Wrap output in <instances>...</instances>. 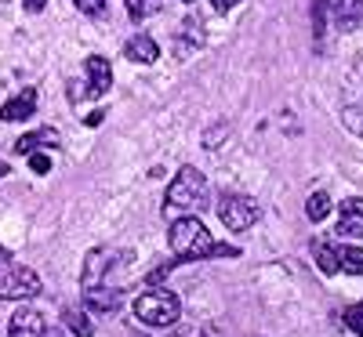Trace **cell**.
<instances>
[{
  "mask_svg": "<svg viewBox=\"0 0 363 337\" xmlns=\"http://www.w3.org/2000/svg\"><path fill=\"white\" fill-rule=\"evenodd\" d=\"M62 323H66V330H73V337H95V323H91L87 309H66Z\"/></svg>",
  "mask_w": 363,
  "mask_h": 337,
  "instance_id": "obj_15",
  "label": "cell"
},
{
  "mask_svg": "<svg viewBox=\"0 0 363 337\" xmlns=\"http://www.w3.org/2000/svg\"><path fill=\"white\" fill-rule=\"evenodd\" d=\"M207 207V178L196 171V167H182L174 174V181L167 185V196H164V218L174 222L182 214H193Z\"/></svg>",
  "mask_w": 363,
  "mask_h": 337,
  "instance_id": "obj_2",
  "label": "cell"
},
{
  "mask_svg": "<svg viewBox=\"0 0 363 337\" xmlns=\"http://www.w3.org/2000/svg\"><path fill=\"white\" fill-rule=\"evenodd\" d=\"M313 258H316V268H320L323 275L342 272V265H338V251L330 247L327 239H313Z\"/></svg>",
  "mask_w": 363,
  "mask_h": 337,
  "instance_id": "obj_14",
  "label": "cell"
},
{
  "mask_svg": "<svg viewBox=\"0 0 363 337\" xmlns=\"http://www.w3.org/2000/svg\"><path fill=\"white\" fill-rule=\"evenodd\" d=\"M33 113H37V87H22L15 98L0 105V120L4 124H18V120H29Z\"/></svg>",
  "mask_w": 363,
  "mask_h": 337,
  "instance_id": "obj_7",
  "label": "cell"
},
{
  "mask_svg": "<svg viewBox=\"0 0 363 337\" xmlns=\"http://www.w3.org/2000/svg\"><path fill=\"white\" fill-rule=\"evenodd\" d=\"M29 167H33V174H48L51 171V160H48V152H29Z\"/></svg>",
  "mask_w": 363,
  "mask_h": 337,
  "instance_id": "obj_21",
  "label": "cell"
},
{
  "mask_svg": "<svg viewBox=\"0 0 363 337\" xmlns=\"http://www.w3.org/2000/svg\"><path fill=\"white\" fill-rule=\"evenodd\" d=\"M338 236H345V239H363V210H359V200H345V203H342Z\"/></svg>",
  "mask_w": 363,
  "mask_h": 337,
  "instance_id": "obj_12",
  "label": "cell"
},
{
  "mask_svg": "<svg viewBox=\"0 0 363 337\" xmlns=\"http://www.w3.org/2000/svg\"><path fill=\"white\" fill-rule=\"evenodd\" d=\"M44 8V0H26V11H40Z\"/></svg>",
  "mask_w": 363,
  "mask_h": 337,
  "instance_id": "obj_26",
  "label": "cell"
},
{
  "mask_svg": "<svg viewBox=\"0 0 363 337\" xmlns=\"http://www.w3.org/2000/svg\"><path fill=\"white\" fill-rule=\"evenodd\" d=\"M40 275L26 265L4 261L0 265V301H26V297H37L40 294Z\"/></svg>",
  "mask_w": 363,
  "mask_h": 337,
  "instance_id": "obj_4",
  "label": "cell"
},
{
  "mask_svg": "<svg viewBox=\"0 0 363 337\" xmlns=\"http://www.w3.org/2000/svg\"><path fill=\"white\" fill-rule=\"evenodd\" d=\"M4 174H11V167H8L4 160H0V178H4Z\"/></svg>",
  "mask_w": 363,
  "mask_h": 337,
  "instance_id": "obj_28",
  "label": "cell"
},
{
  "mask_svg": "<svg viewBox=\"0 0 363 337\" xmlns=\"http://www.w3.org/2000/svg\"><path fill=\"white\" fill-rule=\"evenodd\" d=\"M44 337H66V333H62V330H48Z\"/></svg>",
  "mask_w": 363,
  "mask_h": 337,
  "instance_id": "obj_29",
  "label": "cell"
},
{
  "mask_svg": "<svg viewBox=\"0 0 363 337\" xmlns=\"http://www.w3.org/2000/svg\"><path fill=\"white\" fill-rule=\"evenodd\" d=\"M330 207H335V203H330L327 193H313L309 203H306V218H309V222H323L327 214H330Z\"/></svg>",
  "mask_w": 363,
  "mask_h": 337,
  "instance_id": "obj_16",
  "label": "cell"
},
{
  "mask_svg": "<svg viewBox=\"0 0 363 337\" xmlns=\"http://www.w3.org/2000/svg\"><path fill=\"white\" fill-rule=\"evenodd\" d=\"M124 55L131 58V62H157L160 47H157V40L149 37V33H135V37L124 44Z\"/></svg>",
  "mask_w": 363,
  "mask_h": 337,
  "instance_id": "obj_13",
  "label": "cell"
},
{
  "mask_svg": "<svg viewBox=\"0 0 363 337\" xmlns=\"http://www.w3.org/2000/svg\"><path fill=\"white\" fill-rule=\"evenodd\" d=\"M58 142V131L55 127H40V131H29V135H22L18 142H15V152L18 156H29V152H37V149H55Z\"/></svg>",
  "mask_w": 363,
  "mask_h": 337,
  "instance_id": "obj_10",
  "label": "cell"
},
{
  "mask_svg": "<svg viewBox=\"0 0 363 337\" xmlns=\"http://www.w3.org/2000/svg\"><path fill=\"white\" fill-rule=\"evenodd\" d=\"M44 316L37 309H18L11 316V326H8V337H44Z\"/></svg>",
  "mask_w": 363,
  "mask_h": 337,
  "instance_id": "obj_9",
  "label": "cell"
},
{
  "mask_svg": "<svg viewBox=\"0 0 363 337\" xmlns=\"http://www.w3.org/2000/svg\"><path fill=\"white\" fill-rule=\"evenodd\" d=\"M236 4H244V0H211V8H215L218 15H225V11H233Z\"/></svg>",
  "mask_w": 363,
  "mask_h": 337,
  "instance_id": "obj_23",
  "label": "cell"
},
{
  "mask_svg": "<svg viewBox=\"0 0 363 337\" xmlns=\"http://www.w3.org/2000/svg\"><path fill=\"white\" fill-rule=\"evenodd\" d=\"M73 4H77L84 15H95V18L106 15V0H73Z\"/></svg>",
  "mask_w": 363,
  "mask_h": 337,
  "instance_id": "obj_22",
  "label": "cell"
},
{
  "mask_svg": "<svg viewBox=\"0 0 363 337\" xmlns=\"http://www.w3.org/2000/svg\"><path fill=\"white\" fill-rule=\"evenodd\" d=\"M178 337H218L215 330H186V333H178Z\"/></svg>",
  "mask_w": 363,
  "mask_h": 337,
  "instance_id": "obj_25",
  "label": "cell"
},
{
  "mask_svg": "<svg viewBox=\"0 0 363 337\" xmlns=\"http://www.w3.org/2000/svg\"><path fill=\"white\" fill-rule=\"evenodd\" d=\"M342 120H345L349 131H356V138H363V105H345Z\"/></svg>",
  "mask_w": 363,
  "mask_h": 337,
  "instance_id": "obj_18",
  "label": "cell"
},
{
  "mask_svg": "<svg viewBox=\"0 0 363 337\" xmlns=\"http://www.w3.org/2000/svg\"><path fill=\"white\" fill-rule=\"evenodd\" d=\"M171 251L178 254V261H203V258H236V247H222V243L211 239L207 225L196 218V214H182V218L171 222Z\"/></svg>",
  "mask_w": 363,
  "mask_h": 337,
  "instance_id": "obj_1",
  "label": "cell"
},
{
  "mask_svg": "<svg viewBox=\"0 0 363 337\" xmlns=\"http://www.w3.org/2000/svg\"><path fill=\"white\" fill-rule=\"evenodd\" d=\"M4 261H11V251L4 247V243H0V265H4Z\"/></svg>",
  "mask_w": 363,
  "mask_h": 337,
  "instance_id": "obj_27",
  "label": "cell"
},
{
  "mask_svg": "<svg viewBox=\"0 0 363 337\" xmlns=\"http://www.w3.org/2000/svg\"><path fill=\"white\" fill-rule=\"evenodd\" d=\"M153 0H128V15H131V22H145L149 15H153Z\"/></svg>",
  "mask_w": 363,
  "mask_h": 337,
  "instance_id": "obj_19",
  "label": "cell"
},
{
  "mask_svg": "<svg viewBox=\"0 0 363 337\" xmlns=\"http://www.w3.org/2000/svg\"><path fill=\"white\" fill-rule=\"evenodd\" d=\"M135 319L145 323V326H157V330L174 326L182 319V297L174 290L160 287V283L149 287L142 297H135Z\"/></svg>",
  "mask_w": 363,
  "mask_h": 337,
  "instance_id": "obj_3",
  "label": "cell"
},
{
  "mask_svg": "<svg viewBox=\"0 0 363 337\" xmlns=\"http://www.w3.org/2000/svg\"><path fill=\"white\" fill-rule=\"evenodd\" d=\"M120 261H128L124 251H116V247H99V251H91L87 261H84V287H106V272Z\"/></svg>",
  "mask_w": 363,
  "mask_h": 337,
  "instance_id": "obj_6",
  "label": "cell"
},
{
  "mask_svg": "<svg viewBox=\"0 0 363 337\" xmlns=\"http://www.w3.org/2000/svg\"><path fill=\"white\" fill-rule=\"evenodd\" d=\"M345 326L363 337V304H352V309H345Z\"/></svg>",
  "mask_w": 363,
  "mask_h": 337,
  "instance_id": "obj_20",
  "label": "cell"
},
{
  "mask_svg": "<svg viewBox=\"0 0 363 337\" xmlns=\"http://www.w3.org/2000/svg\"><path fill=\"white\" fill-rule=\"evenodd\" d=\"M87 80H91V95H106L113 87V69H109V58L102 55H91L87 58Z\"/></svg>",
  "mask_w": 363,
  "mask_h": 337,
  "instance_id": "obj_11",
  "label": "cell"
},
{
  "mask_svg": "<svg viewBox=\"0 0 363 337\" xmlns=\"http://www.w3.org/2000/svg\"><path fill=\"white\" fill-rule=\"evenodd\" d=\"M102 116H106V113L95 109V113H87V116H84V124H87V127H99V124H102Z\"/></svg>",
  "mask_w": 363,
  "mask_h": 337,
  "instance_id": "obj_24",
  "label": "cell"
},
{
  "mask_svg": "<svg viewBox=\"0 0 363 337\" xmlns=\"http://www.w3.org/2000/svg\"><path fill=\"white\" fill-rule=\"evenodd\" d=\"M338 265H342V272H349V275H363V251H359V247H342V251H338Z\"/></svg>",
  "mask_w": 363,
  "mask_h": 337,
  "instance_id": "obj_17",
  "label": "cell"
},
{
  "mask_svg": "<svg viewBox=\"0 0 363 337\" xmlns=\"http://www.w3.org/2000/svg\"><path fill=\"white\" fill-rule=\"evenodd\" d=\"M218 218L229 232H244L258 222V207L247 200V196H236V193H225L218 200Z\"/></svg>",
  "mask_w": 363,
  "mask_h": 337,
  "instance_id": "obj_5",
  "label": "cell"
},
{
  "mask_svg": "<svg viewBox=\"0 0 363 337\" xmlns=\"http://www.w3.org/2000/svg\"><path fill=\"white\" fill-rule=\"evenodd\" d=\"M120 304H124V297H120V290H113L109 283H106V287H84V309H87L91 316L116 312Z\"/></svg>",
  "mask_w": 363,
  "mask_h": 337,
  "instance_id": "obj_8",
  "label": "cell"
}]
</instances>
